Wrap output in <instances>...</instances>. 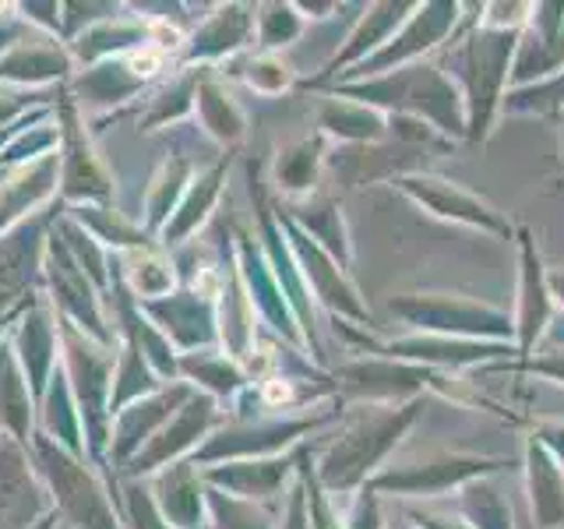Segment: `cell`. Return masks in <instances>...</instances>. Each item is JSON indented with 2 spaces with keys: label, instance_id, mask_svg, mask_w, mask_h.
<instances>
[{
  "label": "cell",
  "instance_id": "obj_29",
  "mask_svg": "<svg viewBox=\"0 0 564 529\" xmlns=\"http://www.w3.org/2000/svg\"><path fill=\"white\" fill-rule=\"evenodd\" d=\"M264 399H269V402L290 399V385L286 381H269V385H264Z\"/></svg>",
  "mask_w": 564,
  "mask_h": 529
},
{
  "label": "cell",
  "instance_id": "obj_11",
  "mask_svg": "<svg viewBox=\"0 0 564 529\" xmlns=\"http://www.w3.org/2000/svg\"><path fill=\"white\" fill-rule=\"evenodd\" d=\"M141 314L166 335V339L184 349V353H198L202 343H212V296L202 290H181V293H170V296H159V300H145L138 304Z\"/></svg>",
  "mask_w": 564,
  "mask_h": 529
},
{
  "label": "cell",
  "instance_id": "obj_23",
  "mask_svg": "<svg viewBox=\"0 0 564 529\" xmlns=\"http://www.w3.org/2000/svg\"><path fill=\"white\" fill-rule=\"evenodd\" d=\"M243 32V14L240 8H223L208 18V22L184 43V61H208L219 57L223 50H234Z\"/></svg>",
  "mask_w": 564,
  "mask_h": 529
},
{
  "label": "cell",
  "instance_id": "obj_31",
  "mask_svg": "<svg viewBox=\"0 0 564 529\" xmlns=\"http://www.w3.org/2000/svg\"><path fill=\"white\" fill-rule=\"evenodd\" d=\"M53 519H57V516H50V519H46V522H43V529H50V522H53Z\"/></svg>",
  "mask_w": 564,
  "mask_h": 529
},
{
  "label": "cell",
  "instance_id": "obj_18",
  "mask_svg": "<svg viewBox=\"0 0 564 529\" xmlns=\"http://www.w3.org/2000/svg\"><path fill=\"white\" fill-rule=\"evenodd\" d=\"M191 163L181 155V152H173L166 155L163 163L155 166L152 173V181L145 187V205H141V212H145V234L155 237V234H163V226L170 223V216L176 212V205H181L184 198V191L191 187Z\"/></svg>",
  "mask_w": 564,
  "mask_h": 529
},
{
  "label": "cell",
  "instance_id": "obj_30",
  "mask_svg": "<svg viewBox=\"0 0 564 529\" xmlns=\"http://www.w3.org/2000/svg\"><path fill=\"white\" fill-rule=\"evenodd\" d=\"M18 314V311H14ZM14 314L11 317H4V322H0V339H4V335H8V328H11V322H14Z\"/></svg>",
  "mask_w": 564,
  "mask_h": 529
},
{
  "label": "cell",
  "instance_id": "obj_3",
  "mask_svg": "<svg viewBox=\"0 0 564 529\" xmlns=\"http://www.w3.org/2000/svg\"><path fill=\"white\" fill-rule=\"evenodd\" d=\"M53 114L61 123V191L57 198L64 208L78 205H113V176L106 170L102 155L96 152L93 138L85 131L78 102L70 99L67 85H61Z\"/></svg>",
  "mask_w": 564,
  "mask_h": 529
},
{
  "label": "cell",
  "instance_id": "obj_7",
  "mask_svg": "<svg viewBox=\"0 0 564 529\" xmlns=\"http://www.w3.org/2000/svg\"><path fill=\"white\" fill-rule=\"evenodd\" d=\"M212 423H216V406H212V399L191 392V399L163 423V431H159L149 445L117 473L123 476V481H149V476H155L159 469H166L173 463H184V455L191 449H202V441L212 431Z\"/></svg>",
  "mask_w": 564,
  "mask_h": 529
},
{
  "label": "cell",
  "instance_id": "obj_10",
  "mask_svg": "<svg viewBox=\"0 0 564 529\" xmlns=\"http://www.w3.org/2000/svg\"><path fill=\"white\" fill-rule=\"evenodd\" d=\"M75 57L57 35L32 32L22 43L0 57V85L22 88V93H46V85H67Z\"/></svg>",
  "mask_w": 564,
  "mask_h": 529
},
{
  "label": "cell",
  "instance_id": "obj_20",
  "mask_svg": "<svg viewBox=\"0 0 564 529\" xmlns=\"http://www.w3.org/2000/svg\"><path fill=\"white\" fill-rule=\"evenodd\" d=\"M219 184H223V166H212L208 173L194 176L191 187L184 191L181 205H176L170 223L163 226V234H159V244H163V251H170V247H176V244H184L194 234V229H198L208 219V208L216 205Z\"/></svg>",
  "mask_w": 564,
  "mask_h": 529
},
{
  "label": "cell",
  "instance_id": "obj_4",
  "mask_svg": "<svg viewBox=\"0 0 564 529\" xmlns=\"http://www.w3.org/2000/svg\"><path fill=\"white\" fill-rule=\"evenodd\" d=\"M43 293L50 300V307L57 311L61 322L82 328L88 339H96L102 346L120 343L117 325H110V317H106L102 293L88 282V276L78 269L75 258L67 255V247L57 237V229H50L46 255H43Z\"/></svg>",
  "mask_w": 564,
  "mask_h": 529
},
{
  "label": "cell",
  "instance_id": "obj_19",
  "mask_svg": "<svg viewBox=\"0 0 564 529\" xmlns=\"http://www.w3.org/2000/svg\"><path fill=\"white\" fill-rule=\"evenodd\" d=\"M64 212L85 229V234H93L106 247V251L113 247V255L138 251V247L152 244V237L145 234V226L134 223L128 212H120L113 205H78V208H64Z\"/></svg>",
  "mask_w": 564,
  "mask_h": 529
},
{
  "label": "cell",
  "instance_id": "obj_6",
  "mask_svg": "<svg viewBox=\"0 0 564 529\" xmlns=\"http://www.w3.org/2000/svg\"><path fill=\"white\" fill-rule=\"evenodd\" d=\"M8 343L25 370L35 406H40L50 378L57 375V367H61V317L50 307L46 293H35L29 304L14 314V322L8 328Z\"/></svg>",
  "mask_w": 564,
  "mask_h": 529
},
{
  "label": "cell",
  "instance_id": "obj_1",
  "mask_svg": "<svg viewBox=\"0 0 564 529\" xmlns=\"http://www.w3.org/2000/svg\"><path fill=\"white\" fill-rule=\"evenodd\" d=\"M29 455L50 490L53 516H61L70 529H123V516L88 458L61 449L40 431L29 441Z\"/></svg>",
  "mask_w": 564,
  "mask_h": 529
},
{
  "label": "cell",
  "instance_id": "obj_21",
  "mask_svg": "<svg viewBox=\"0 0 564 529\" xmlns=\"http://www.w3.org/2000/svg\"><path fill=\"white\" fill-rule=\"evenodd\" d=\"M166 381L149 367V360L141 357V349L128 339L117 343V367H113V392H110V420L138 399H145L159 392Z\"/></svg>",
  "mask_w": 564,
  "mask_h": 529
},
{
  "label": "cell",
  "instance_id": "obj_8",
  "mask_svg": "<svg viewBox=\"0 0 564 529\" xmlns=\"http://www.w3.org/2000/svg\"><path fill=\"white\" fill-rule=\"evenodd\" d=\"M53 516L50 490L25 445L0 438V529H40Z\"/></svg>",
  "mask_w": 564,
  "mask_h": 529
},
{
  "label": "cell",
  "instance_id": "obj_9",
  "mask_svg": "<svg viewBox=\"0 0 564 529\" xmlns=\"http://www.w3.org/2000/svg\"><path fill=\"white\" fill-rule=\"evenodd\" d=\"M191 392L194 388L187 381H173V385H163L159 392H152L145 399L123 406L110 423V452H106V463H110L113 469L128 466L131 458L145 449L159 431H163V423L191 399Z\"/></svg>",
  "mask_w": 564,
  "mask_h": 529
},
{
  "label": "cell",
  "instance_id": "obj_12",
  "mask_svg": "<svg viewBox=\"0 0 564 529\" xmlns=\"http://www.w3.org/2000/svg\"><path fill=\"white\" fill-rule=\"evenodd\" d=\"M149 490L155 508L163 511V519L173 529H202L205 505H208V487L205 473L194 463H173L149 476Z\"/></svg>",
  "mask_w": 564,
  "mask_h": 529
},
{
  "label": "cell",
  "instance_id": "obj_22",
  "mask_svg": "<svg viewBox=\"0 0 564 529\" xmlns=\"http://www.w3.org/2000/svg\"><path fill=\"white\" fill-rule=\"evenodd\" d=\"M57 237L64 240L67 247V255L75 258L78 269L88 276V282L99 290V293H110V282H113V258L110 251L93 237V234H85V229L67 216V212H61V219H57Z\"/></svg>",
  "mask_w": 564,
  "mask_h": 529
},
{
  "label": "cell",
  "instance_id": "obj_16",
  "mask_svg": "<svg viewBox=\"0 0 564 529\" xmlns=\"http://www.w3.org/2000/svg\"><path fill=\"white\" fill-rule=\"evenodd\" d=\"M113 269H117V279L123 282V290H128L138 304H145V300H159V296H170L173 287H176V269L170 255L163 247H138V251H123V255H113Z\"/></svg>",
  "mask_w": 564,
  "mask_h": 529
},
{
  "label": "cell",
  "instance_id": "obj_5",
  "mask_svg": "<svg viewBox=\"0 0 564 529\" xmlns=\"http://www.w3.org/2000/svg\"><path fill=\"white\" fill-rule=\"evenodd\" d=\"M61 212L64 205L57 212L43 208L8 234H0V322L22 311L35 293H43V255Z\"/></svg>",
  "mask_w": 564,
  "mask_h": 529
},
{
  "label": "cell",
  "instance_id": "obj_27",
  "mask_svg": "<svg viewBox=\"0 0 564 529\" xmlns=\"http://www.w3.org/2000/svg\"><path fill=\"white\" fill-rule=\"evenodd\" d=\"M198 114H202V123L216 134V138H237L240 131V120L234 117V106H229V99L219 93L212 82H198Z\"/></svg>",
  "mask_w": 564,
  "mask_h": 529
},
{
  "label": "cell",
  "instance_id": "obj_33",
  "mask_svg": "<svg viewBox=\"0 0 564 529\" xmlns=\"http://www.w3.org/2000/svg\"><path fill=\"white\" fill-rule=\"evenodd\" d=\"M40 529H43V526H40Z\"/></svg>",
  "mask_w": 564,
  "mask_h": 529
},
{
  "label": "cell",
  "instance_id": "obj_2",
  "mask_svg": "<svg viewBox=\"0 0 564 529\" xmlns=\"http://www.w3.org/2000/svg\"><path fill=\"white\" fill-rule=\"evenodd\" d=\"M117 346H102L75 325L61 322V370L70 385V396L78 402L85 455L88 463H106L110 452V392H113Z\"/></svg>",
  "mask_w": 564,
  "mask_h": 529
},
{
  "label": "cell",
  "instance_id": "obj_28",
  "mask_svg": "<svg viewBox=\"0 0 564 529\" xmlns=\"http://www.w3.org/2000/svg\"><path fill=\"white\" fill-rule=\"evenodd\" d=\"M25 35H32V29L22 22V18L14 14V4H4L0 8V57L11 50V46H18L25 40Z\"/></svg>",
  "mask_w": 564,
  "mask_h": 529
},
{
  "label": "cell",
  "instance_id": "obj_15",
  "mask_svg": "<svg viewBox=\"0 0 564 529\" xmlns=\"http://www.w3.org/2000/svg\"><path fill=\"white\" fill-rule=\"evenodd\" d=\"M35 417H40V406H35L25 370L4 335L0 339V434L29 449L35 434Z\"/></svg>",
  "mask_w": 564,
  "mask_h": 529
},
{
  "label": "cell",
  "instance_id": "obj_14",
  "mask_svg": "<svg viewBox=\"0 0 564 529\" xmlns=\"http://www.w3.org/2000/svg\"><path fill=\"white\" fill-rule=\"evenodd\" d=\"M145 88H149V82L138 78L123 57L82 67L78 75H70V82H67V93L78 102V110H93V114L131 102L145 93Z\"/></svg>",
  "mask_w": 564,
  "mask_h": 529
},
{
  "label": "cell",
  "instance_id": "obj_32",
  "mask_svg": "<svg viewBox=\"0 0 564 529\" xmlns=\"http://www.w3.org/2000/svg\"><path fill=\"white\" fill-rule=\"evenodd\" d=\"M0 93H4V85H0Z\"/></svg>",
  "mask_w": 564,
  "mask_h": 529
},
{
  "label": "cell",
  "instance_id": "obj_26",
  "mask_svg": "<svg viewBox=\"0 0 564 529\" xmlns=\"http://www.w3.org/2000/svg\"><path fill=\"white\" fill-rule=\"evenodd\" d=\"M123 529H173L155 508L145 481H123Z\"/></svg>",
  "mask_w": 564,
  "mask_h": 529
},
{
  "label": "cell",
  "instance_id": "obj_24",
  "mask_svg": "<svg viewBox=\"0 0 564 529\" xmlns=\"http://www.w3.org/2000/svg\"><path fill=\"white\" fill-rule=\"evenodd\" d=\"M194 96H198V78L194 75H181L176 82H166L145 102V114L138 117L141 131H155V128H166V123H173V120H181L191 110Z\"/></svg>",
  "mask_w": 564,
  "mask_h": 529
},
{
  "label": "cell",
  "instance_id": "obj_17",
  "mask_svg": "<svg viewBox=\"0 0 564 529\" xmlns=\"http://www.w3.org/2000/svg\"><path fill=\"white\" fill-rule=\"evenodd\" d=\"M35 431L46 434L50 441H57L61 449L85 455V431H82V417H78V402L70 396V385L64 378V370L57 367V375L50 378L46 392L40 399V417H35Z\"/></svg>",
  "mask_w": 564,
  "mask_h": 529
},
{
  "label": "cell",
  "instance_id": "obj_13",
  "mask_svg": "<svg viewBox=\"0 0 564 529\" xmlns=\"http://www.w3.org/2000/svg\"><path fill=\"white\" fill-rule=\"evenodd\" d=\"M128 11V8H123ZM113 14L106 22L85 29L78 40H70L67 50L75 57V67H93L102 61H117V57H128V53L141 50L145 43H152V22L141 14Z\"/></svg>",
  "mask_w": 564,
  "mask_h": 529
},
{
  "label": "cell",
  "instance_id": "obj_25",
  "mask_svg": "<svg viewBox=\"0 0 564 529\" xmlns=\"http://www.w3.org/2000/svg\"><path fill=\"white\" fill-rule=\"evenodd\" d=\"M181 378H187V385L208 388V392H226L234 388V367L212 353H181Z\"/></svg>",
  "mask_w": 564,
  "mask_h": 529
}]
</instances>
